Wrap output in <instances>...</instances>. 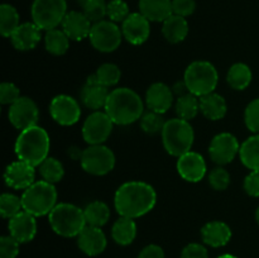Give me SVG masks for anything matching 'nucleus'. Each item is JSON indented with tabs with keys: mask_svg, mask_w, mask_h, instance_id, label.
<instances>
[{
	"mask_svg": "<svg viewBox=\"0 0 259 258\" xmlns=\"http://www.w3.org/2000/svg\"><path fill=\"white\" fill-rule=\"evenodd\" d=\"M77 245L81 252L85 253L86 255L95 257L105 250L108 239L101 228L86 225L82 232L77 235Z\"/></svg>",
	"mask_w": 259,
	"mask_h": 258,
	"instance_id": "obj_19",
	"label": "nucleus"
},
{
	"mask_svg": "<svg viewBox=\"0 0 259 258\" xmlns=\"http://www.w3.org/2000/svg\"><path fill=\"white\" fill-rule=\"evenodd\" d=\"M239 158L250 171L259 169V134H254L243 142L239 149Z\"/></svg>",
	"mask_w": 259,
	"mask_h": 258,
	"instance_id": "obj_29",
	"label": "nucleus"
},
{
	"mask_svg": "<svg viewBox=\"0 0 259 258\" xmlns=\"http://www.w3.org/2000/svg\"><path fill=\"white\" fill-rule=\"evenodd\" d=\"M48 222L56 234L65 238L77 237L86 227L83 209L68 202H61L48 214Z\"/></svg>",
	"mask_w": 259,
	"mask_h": 258,
	"instance_id": "obj_4",
	"label": "nucleus"
},
{
	"mask_svg": "<svg viewBox=\"0 0 259 258\" xmlns=\"http://www.w3.org/2000/svg\"><path fill=\"white\" fill-rule=\"evenodd\" d=\"M240 144L237 137L232 133H220L211 139L209 146V154L212 162L224 166L230 163L239 154Z\"/></svg>",
	"mask_w": 259,
	"mask_h": 258,
	"instance_id": "obj_14",
	"label": "nucleus"
},
{
	"mask_svg": "<svg viewBox=\"0 0 259 258\" xmlns=\"http://www.w3.org/2000/svg\"><path fill=\"white\" fill-rule=\"evenodd\" d=\"M162 34L166 38V40L174 45L186 39L189 34V23L186 18L172 14L162 24Z\"/></svg>",
	"mask_w": 259,
	"mask_h": 258,
	"instance_id": "obj_27",
	"label": "nucleus"
},
{
	"mask_svg": "<svg viewBox=\"0 0 259 258\" xmlns=\"http://www.w3.org/2000/svg\"><path fill=\"white\" fill-rule=\"evenodd\" d=\"M184 80L190 93L201 98L214 93L219 82V73L212 63L207 61H194L187 66Z\"/></svg>",
	"mask_w": 259,
	"mask_h": 258,
	"instance_id": "obj_7",
	"label": "nucleus"
},
{
	"mask_svg": "<svg viewBox=\"0 0 259 258\" xmlns=\"http://www.w3.org/2000/svg\"><path fill=\"white\" fill-rule=\"evenodd\" d=\"M80 162L83 171L88 174L94 176H104L114 169L115 154L104 144H94L83 149Z\"/></svg>",
	"mask_w": 259,
	"mask_h": 258,
	"instance_id": "obj_9",
	"label": "nucleus"
},
{
	"mask_svg": "<svg viewBox=\"0 0 259 258\" xmlns=\"http://www.w3.org/2000/svg\"><path fill=\"white\" fill-rule=\"evenodd\" d=\"M121 32L131 45H143L151 34V22L141 13H131L121 23Z\"/></svg>",
	"mask_w": 259,
	"mask_h": 258,
	"instance_id": "obj_15",
	"label": "nucleus"
},
{
	"mask_svg": "<svg viewBox=\"0 0 259 258\" xmlns=\"http://www.w3.org/2000/svg\"><path fill=\"white\" fill-rule=\"evenodd\" d=\"M40 30L35 23H22L10 37L13 46L19 51L34 50L40 42Z\"/></svg>",
	"mask_w": 259,
	"mask_h": 258,
	"instance_id": "obj_24",
	"label": "nucleus"
},
{
	"mask_svg": "<svg viewBox=\"0 0 259 258\" xmlns=\"http://www.w3.org/2000/svg\"><path fill=\"white\" fill-rule=\"evenodd\" d=\"M38 168H39V174L42 179L53 185L60 182L63 179V176H65L63 164L57 158H53V157H47L38 166Z\"/></svg>",
	"mask_w": 259,
	"mask_h": 258,
	"instance_id": "obj_35",
	"label": "nucleus"
},
{
	"mask_svg": "<svg viewBox=\"0 0 259 258\" xmlns=\"http://www.w3.org/2000/svg\"><path fill=\"white\" fill-rule=\"evenodd\" d=\"M35 167L24 161L13 162L7 167L4 172L5 184L15 190H25L34 184Z\"/></svg>",
	"mask_w": 259,
	"mask_h": 258,
	"instance_id": "obj_16",
	"label": "nucleus"
},
{
	"mask_svg": "<svg viewBox=\"0 0 259 258\" xmlns=\"http://www.w3.org/2000/svg\"><path fill=\"white\" fill-rule=\"evenodd\" d=\"M23 210L37 217L48 215L57 205V190L55 185L40 180L30 185L22 195Z\"/></svg>",
	"mask_w": 259,
	"mask_h": 258,
	"instance_id": "obj_6",
	"label": "nucleus"
},
{
	"mask_svg": "<svg viewBox=\"0 0 259 258\" xmlns=\"http://www.w3.org/2000/svg\"><path fill=\"white\" fill-rule=\"evenodd\" d=\"M255 220H257V223L259 224V206L257 207V210H255Z\"/></svg>",
	"mask_w": 259,
	"mask_h": 258,
	"instance_id": "obj_51",
	"label": "nucleus"
},
{
	"mask_svg": "<svg viewBox=\"0 0 259 258\" xmlns=\"http://www.w3.org/2000/svg\"><path fill=\"white\" fill-rule=\"evenodd\" d=\"M8 229H9V234L15 238L20 244L28 243L33 240V238L37 234V220L34 215L22 210L17 215L10 218L8 223Z\"/></svg>",
	"mask_w": 259,
	"mask_h": 258,
	"instance_id": "obj_18",
	"label": "nucleus"
},
{
	"mask_svg": "<svg viewBox=\"0 0 259 258\" xmlns=\"http://www.w3.org/2000/svg\"><path fill=\"white\" fill-rule=\"evenodd\" d=\"M61 27L71 40H82L90 35L93 23L82 12L72 10L66 14Z\"/></svg>",
	"mask_w": 259,
	"mask_h": 258,
	"instance_id": "obj_22",
	"label": "nucleus"
},
{
	"mask_svg": "<svg viewBox=\"0 0 259 258\" xmlns=\"http://www.w3.org/2000/svg\"><path fill=\"white\" fill-rule=\"evenodd\" d=\"M82 13L89 18L91 23H98L104 20L106 15L108 3L105 0H80Z\"/></svg>",
	"mask_w": 259,
	"mask_h": 258,
	"instance_id": "obj_37",
	"label": "nucleus"
},
{
	"mask_svg": "<svg viewBox=\"0 0 259 258\" xmlns=\"http://www.w3.org/2000/svg\"><path fill=\"white\" fill-rule=\"evenodd\" d=\"M180 258H209V253L205 245L200 243H190L182 249Z\"/></svg>",
	"mask_w": 259,
	"mask_h": 258,
	"instance_id": "obj_46",
	"label": "nucleus"
},
{
	"mask_svg": "<svg viewBox=\"0 0 259 258\" xmlns=\"http://www.w3.org/2000/svg\"><path fill=\"white\" fill-rule=\"evenodd\" d=\"M45 46L46 50L53 56H62L65 55L70 47V38L63 32V29H55L47 30L45 37Z\"/></svg>",
	"mask_w": 259,
	"mask_h": 258,
	"instance_id": "obj_32",
	"label": "nucleus"
},
{
	"mask_svg": "<svg viewBox=\"0 0 259 258\" xmlns=\"http://www.w3.org/2000/svg\"><path fill=\"white\" fill-rule=\"evenodd\" d=\"M121 38H124L123 32L116 25V23L111 20H100L98 23H94L90 35H89L91 46L96 51L104 53L114 52L116 48H119Z\"/></svg>",
	"mask_w": 259,
	"mask_h": 258,
	"instance_id": "obj_10",
	"label": "nucleus"
},
{
	"mask_svg": "<svg viewBox=\"0 0 259 258\" xmlns=\"http://www.w3.org/2000/svg\"><path fill=\"white\" fill-rule=\"evenodd\" d=\"M161 134L164 149L171 156L179 158L191 151L195 133L190 121L180 118L166 120Z\"/></svg>",
	"mask_w": 259,
	"mask_h": 258,
	"instance_id": "obj_5",
	"label": "nucleus"
},
{
	"mask_svg": "<svg viewBox=\"0 0 259 258\" xmlns=\"http://www.w3.org/2000/svg\"><path fill=\"white\" fill-rule=\"evenodd\" d=\"M19 25V14H18L17 9L10 4H2L0 7V33L3 37H12V34Z\"/></svg>",
	"mask_w": 259,
	"mask_h": 258,
	"instance_id": "obj_33",
	"label": "nucleus"
},
{
	"mask_svg": "<svg viewBox=\"0 0 259 258\" xmlns=\"http://www.w3.org/2000/svg\"><path fill=\"white\" fill-rule=\"evenodd\" d=\"M67 13L66 0H34L30 8L33 23L46 32L62 24Z\"/></svg>",
	"mask_w": 259,
	"mask_h": 258,
	"instance_id": "obj_8",
	"label": "nucleus"
},
{
	"mask_svg": "<svg viewBox=\"0 0 259 258\" xmlns=\"http://www.w3.org/2000/svg\"><path fill=\"white\" fill-rule=\"evenodd\" d=\"M22 210V197H18L17 195L9 194V192H5L0 196V212L3 218L10 219Z\"/></svg>",
	"mask_w": 259,
	"mask_h": 258,
	"instance_id": "obj_39",
	"label": "nucleus"
},
{
	"mask_svg": "<svg viewBox=\"0 0 259 258\" xmlns=\"http://www.w3.org/2000/svg\"><path fill=\"white\" fill-rule=\"evenodd\" d=\"M157 202L156 190L143 181L124 182L115 192L114 206L120 217L137 219L153 210Z\"/></svg>",
	"mask_w": 259,
	"mask_h": 258,
	"instance_id": "obj_1",
	"label": "nucleus"
},
{
	"mask_svg": "<svg viewBox=\"0 0 259 258\" xmlns=\"http://www.w3.org/2000/svg\"><path fill=\"white\" fill-rule=\"evenodd\" d=\"M19 245L15 238L12 235H3L0 238V258H17L19 254Z\"/></svg>",
	"mask_w": 259,
	"mask_h": 258,
	"instance_id": "obj_43",
	"label": "nucleus"
},
{
	"mask_svg": "<svg viewBox=\"0 0 259 258\" xmlns=\"http://www.w3.org/2000/svg\"><path fill=\"white\" fill-rule=\"evenodd\" d=\"M137 258H164V250L157 244H148L139 252Z\"/></svg>",
	"mask_w": 259,
	"mask_h": 258,
	"instance_id": "obj_48",
	"label": "nucleus"
},
{
	"mask_svg": "<svg viewBox=\"0 0 259 258\" xmlns=\"http://www.w3.org/2000/svg\"><path fill=\"white\" fill-rule=\"evenodd\" d=\"M83 214H85L86 224L91 225V227L101 228L110 219L109 206L104 201H99V200L86 205V207L83 209Z\"/></svg>",
	"mask_w": 259,
	"mask_h": 258,
	"instance_id": "obj_31",
	"label": "nucleus"
},
{
	"mask_svg": "<svg viewBox=\"0 0 259 258\" xmlns=\"http://www.w3.org/2000/svg\"><path fill=\"white\" fill-rule=\"evenodd\" d=\"M196 9V3L195 0H172V10L174 14L180 15V17H189L194 14Z\"/></svg>",
	"mask_w": 259,
	"mask_h": 258,
	"instance_id": "obj_45",
	"label": "nucleus"
},
{
	"mask_svg": "<svg viewBox=\"0 0 259 258\" xmlns=\"http://www.w3.org/2000/svg\"><path fill=\"white\" fill-rule=\"evenodd\" d=\"M202 242L212 248H220L227 245L232 239V229L224 222L214 220L209 222L201 229Z\"/></svg>",
	"mask_w": 259,
	"mask_h": 258,
	"instance_id": "obj_23",
	"label": "nucleus"
},
{
	"mask_svg": "<svg viewBox=\"0 0 259 258\" xmlns=\"http://www.w3.org/2000/svg\"><path fill=\"white\" fill-rule=\"evenodd\" d=\"M129 7L124 0H110L106 8V17L114 23H123L128 18Z\"/></svg>",
	"mask_w": 259,
	"mask_h": 258,
	"instance_id": "obj_40",
	"label": "nucleus"
},
{
	"mask_svg": "<svg viewBox=\"0 0 259 258\" xmlns=\"http://www.w3.org/2000/svg\"><path fill=\"white\" fill-rule=\"evenodd\" d=\"M200 111L210 120H220L228 111L227 101L217 93L207 94L200 98Z\"/></svg>",
	"mask_w": 259,
	"mask_h": 258,
	"instance_id": "obj_26",
	"label": "nucleus"
},
{
	"mask_svg": "<svg viewBox=\"0 0 259 258\" xmlns=\"http://www.w3.org/2000/svg\"><path fill=\"white\" fill-rule=\"evenodd\" d=\"M179 175L187 182H200L206 175V162L200 153L190 151L177 159Z\"/></svg>",
	"mask_w": 259,
	"mask_h": 258,
	"instance_id": "obj_17",
	"label": "nucleus"
},
{
	"mask_svg": "<svg viewBox=\"0 0 259 258\" xmlns=\"http://www.w3.org/2000/svg\"><path fill=\"white\" fill-rule=\"evenodd\" d=\"M109 95H110L109 88L100 85L95 80L94 75H91L89 76L81 90V101L86 108L96 111L101 108H105Z\"/></svg>",
	"mask_w": 259,
	"mask_h": 258,
	"instance_id": "obj_21",
	"label": "nucleus"
},
{
	"mask_svg": "<svg viewBox=\"0 0 259 258\" xmlns=\"http://www.w3.org/2000/svg\"><path fill=\"white\" fill-rule=\"evenodd\" d=\"M50 114L60 125L70 126L77 123L81 116L80 104L68 95H57L50 104Z\"/></svg>",
	"mask_w": 259,
	"mask_h": 258,
	"instance_id": "obj_12",
	"label": "nucleus"
},
{
	"mask_svg": "<svg viewBox=\"0 0 259 258\" xmlns=\"http://www.w3.org/2000/svg\"><path fill=\"white\" fill-rule=\"evenodd\" d=\"M51 139L46 129L33 125L20 131L15 141V154L18 159L38 167L48 157Z\"/></svg>",
	"mask_w": 259,
	"mask_h": 258,
	"instance_id": "obj_3",
	"label": "nucleus"
},
{
	"mask_svg": "<svg viewBox=\"0 0 259 258\" xmlns=\"http://www.w3.org/2000/svg\"><path fill=\"white\" fill-rule=\"evenodd\" d=\"M104 109L113 123L118 125H129L139 120L144 114L143 100L129 88H118L110 91Z\"/></svg>",
	"mask_w": 259,
	"mask_h": 258,
	"instance_id": "obj_2",
	"label": "nucleus"
},
{
	"mask_svg": "<svg viewBox=\"0 0 259 258\" xmlns=\"http://www.w3.org/2000/svg\"><path fill=\"white\" fill-rule=\"evenodd\" d=\"M139 13L149 22H162L174 14L172 0H139Z\"/></svg>",
	"mask_w": 259,
	"mask_h": 258,
	"instance_id": "obj_25",
	"label": "nucleus"
},
{
	"mask_svg": "<svg viewBox=\"0 0 259 258\" xmlns=\"http://www.w3.org/2000/svg\"><path fill=\"white\" fill-rule=\"evenodd\" d=\"M20 98V90L13 82H3L0 85V101L3 105H12Z\"/></svg>",
	"mask_w": 259,
	"mask_h": 258,
	"instance_id": "obj_44",
	"label": "nucleus"
},
{
	"mask_svg": "<svg viewBox=\"0 0 259 258\" xmlns=\"http://www.w3.org/2000/svg\"><path fill=\"white\" fill-rule=\"evenodd\" d=\"M163 114L156 113V111L149 110L148 113H144L141 118V128L144 133L154 136L157 133H162L166 120L163 119Z\"/></svg>",
	"mask_w": 259,
	"mask_h": 258,
	"instance_id": "obj_38",
	"label": "nucleus"
},
{
	"mask_svg": "<svg viewBox=\"0 0 259 258\" xmlns=\"http://www.w3.org/2000/svg\"><path fill=\"white\" fill-rule=\"evenodd\" d=\"M114 123L106 111H94L86 118L82 125V137L86 143L104 144L113 132Z\"/></svg>",
	"mask_w": 259,
	"mask_h": 258,
	"instance_id": "obj_11",
	"label": "nucleus"
},
{
	"mask_svg": "<svg viewBox=\"0 0 259 258\" xmlns=\"http://www.w3.org/2000/svg\"><path fill=\"white\" fill-rule=\"evenodd\" d=\"M244 190L249 196L259 197V169L250 171L244 180Z\"/></svg>",
	"mask_w": 259,
	"mask_h": 258,
	"instance_id": "obj_47",
	"label": "nucleus"
},
{
	"mask_svg": "<svg viewBox=\"0 0 259 258\" xmlns=\"http://www.w3.org/2000/svg\"><path fill=\"white\" fill-rule=\"evenodd\" d=\"M244 121L247 128L254 134H259V98L250 101L244 111Z\"/></svg>",
	"mask_w": 259,
	"mask_h": 258,
	"instance_id": "obj_41",
	"label": "nucleus"
},
{
	"mask_svg": "<svg viewBox=\"0 0 259 258\" xmlns=\"http://www.w3.org/2000/svg\"><path fill=\"white\" fill-rule=\"evenodd\" d=\"M172 91H174V94H176L177 96H182V95H186V94H189V88H187L186 82H185V80L182 78L181 81H177L176 83H175L174 86H172Z\"/></svg>",
	"mask_w": 259,
	"mask_h": 258,
	"instance_id": "obj_49",
	"label": "nucleus"
},
{
	"mask_svg": "<svg viewBox=\"0 0 259 258\" xmlns=\"http://www.w3.org/2000/svg\"><path fill=\"white\" fill-rule=\"evenodd\" d=\"M218 258H237V257L233 254H222V255H219Z\"/></svg>",
	"mask_w": 259,
	"mask_h": 258,
	"instance_id": "obj_50",
	"label": "nucleus"
},
{
	"mask_svg": "<svg viewBox=\"0 0 259 258\" xmlns=\"http://www.w3.org/2000/svg\"><path fill=\"white\" fill-rule=\"evenodd\" d=\"M174 91L163 82H154L146 93V103L149 110L164 114L174 104Z\"/></svg>",
	"mask_w": 259,
	"mask_h": 258,
	"instance_id": "obj_20",
	"label": "nucleus"
},
{
	"mask_svg": "<svg viewBox=\"0 0 259 258\" xmlns=\"http://www.w3.org/2000/svg\"><path fill=\"white\" fill-rule=\"evenodd\" d=\"M209 184L217 191H224L230 185V175L223 167H217L209 174Z\"/></svg>",
	"mask_w": 259,
	"mask_h": 258,
	"instance_id": "obj_42",
	"label": "nucleus"
},
{
	"mask_svg": "<svg viewBox=\"0 0 259 258\" xmlns=\"http://www.w3.org/2000/svg\"><path fill=\"white\" fill-rule=\"evenodd\" d=\"M94 77L100 85L105 86V88H111L120 81L121 71L114 63H104L94 73Z\"/></svg>",
	"mask_w": 259,
	"mask_h": 258,
	"instance_id": "obj_36",
	"label": "nucleus"
},
{
	"mask_svg": "<svg viewBox=\"0 0 259 258\" xmlns=\"http://www.w3.org/2000/svg\"><path fill=\"white\" fill-rule=\"evenodd\" d=\"M9 121L17 129H27L37 125L39 118V110L34 101L27 96H20L14 104H12L8 111Z\"/></svg>",
	"mask_w": 259,
	"mask_h": 258,
	"instance_id": "obj_13",
	"label": "nucleus"
},
{
	"mask_svg": "<svg viewBox=\"0 0 259 258\" xmlns=\"http://www.w3.org/2000/svg\"><path fill=\"white\" fill-rule=\"evenodd\" d=\"M253 78L252 70L245 63H234L229 68L227 75V81L229 86L234 90H245L250 85Z\"/></svg>",
	"mask_w": 259,
	"mask_h": 258,
	"instance_id": "obj_30",
	"label": "nucleus"
},
{
	"mask_svg": "<svg viewBox=\"0 0 259 258\" xmlns=\"http://www.w3.org/2000/svg\"><path fill=\"white\" fill-rule=\"evenodd\" d=\"M111 237L119 245H129L137 237V224L134 219L120 217L111 228Z\"/></svg>",
	"mask_w": 259,
	"mask_h": 258,
	"instance_id": "obj_28",
	"label": "nucleus"
},
{
	"mask_svg": "<svg viewBox=\"0 0 259 258\" xmlns=\"http://www.w3.org/2000/svg\"><path fill=\"white\" fill-rule=\"evenodd\" d=\"M176 113L180 119L190 121L197 115L200 111V98L194 94L189 93L177 98L176 101Z\"/></svg>",
	"mask_w": 259,
	"mask_h": 258,
	"instance_id": "obj_34",
	"label": "nucleus"
}]
</instances>
